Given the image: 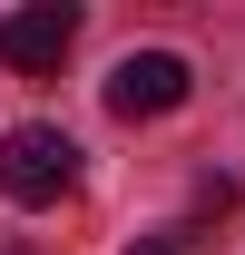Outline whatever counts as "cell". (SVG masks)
I'll return each mask as SVG.
<instances>
[{
    "mask_svg": "<svg viewBox=\"0 0 245 255\" xmlns=\"http://www.w3.org/2000/svg\"><path fill=\"white\" fill-rule=\"evenodd\" d=\"M69 187H79V147L59 128H10L0 137V196L10 206H59Z\"/></svg>",
    "mask_w": 245,
    "mask_h": 255,
    "instance_id": "1",
    "label": "cell"
},
{
    "mask_svg": "<svg viewBox=\"0 0 245 255\" xmlns=\"http://www.w3.org/2000/svg\"><path fill=\"white\" fill-rule=\"evenodd\" d=\"M186 59L177 49H127L118 69H108V108L118 118H167V108H186Z\"/></svg>",
    "mask_w": 245,
    "mask_h": 255,
    "instance_id": "2",
    "label": "cell"
},
{
    "mask_svg": "<svg viewBox=\"0 0 245 255\" xmlns=\"http://www.w3.org/2000/svg\"><path fill=\"white\" fill-rule=\"evenodd\" d=\"M69 49H79V10H69V0H30V10H10V20H0V59L10 69H59Z\"/></svg>",
    "mask_w": 245,
    "mask_h": 255,
    "instance_id": "3",
    "label": "cell"
},
{
    "mask_svg": "<svg viewBox=\"0 0 245 255\" xmlns=\"http://www.w3.org/2000/svg\"><path fill=\"white\" fill-rule=\"evenodd\" d=\"M127 255H177V236H137V246H127Z\"/></svg>",
    "mask_w": 245,
    "mask_h": 255,
    "instance_id": "4",
    "label": "cell"
}]
</instances>
